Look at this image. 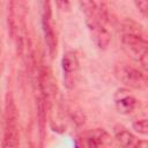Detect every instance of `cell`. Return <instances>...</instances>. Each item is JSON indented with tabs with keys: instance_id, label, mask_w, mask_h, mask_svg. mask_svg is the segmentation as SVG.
<instances>
[{
	"instance_id": "cell-1",
	"label": "cell",
	"mask_w": 148,
	"mask_h": 148,
	"mask_svg": "<svg viewBox=\"0 0 148 148\" xmlns=\"http://www.w3.org/2000/svg\"><path fill=\"white\" fill-rule=\"evenodd\" d=\"M80 5L87 16L86 21L91 39L99 49H106L110 44L111 35L104 27V22L108 20L105 3L99 1H81Z\"/></svg>"
},
{
	"instance_id": "cell-2",
	"label": "cell",
	"mask_w": 148,
	"mask_h": 148,
	"mask_svg": "<svg viewBox=\"0 0 148 148\" xmlns=\"http://www.w3.org/2000/svg\"><path fill=\"white\" fill-rule=\"evenodd\" d=\"M121 29V42L124 47L140 64L146 73L148 68V44L143 38L141 25L132 20H125Z\"/></svg>"
},
{
	"instance_id": "cell-3",
	"label": "cell",
	"mask_w": 148,
	"mask_h": 148,
	"mask_svg": "<svg viewBox=\"0 0 148 148\" xmlns=\"http://www.w3.org/2000/svg\"><path fill=\"white\" fill-rule=\"evenodd\" d=\"M114 73L117 79L128 88L142 89L147 86V75L145 72L139 71L135 67L128 65H117L114 68Z\"/></svg>"
},
{
	"instance_id": "cell-4",
	"label": "cell",
	"mask_w": 148,
	"mask_h": 148,
	"mask_svg": "<svg viewBox=\"0 0 148 148\" xmlns=\"http://www.w3.org/2000/svg\"><path fill=\"white\" fill-rule=\"evenodd\" d=\"M61 66L64 72V84L67 88H74L80 72V65L77 57L74 52H66L61 59Z\"/></svg>"
},
{
	"instance_id": "cell-5",
	"label": "cell",
	"mask_w": 148,
	"mask_h": 148,
	"mask_svg": "<svg viewBox=\"0 0 148 148\" xmlns=\"http://www.w3.org/2000/svg\"><path fill=\"white\" fill-rule=\"evenodd\" d=\"M43 10H42V24H43V31L45 36V42L49 47L50 54H53L57 49V37L54 31V22L52 18V12L50 8V2L43 3Z\"/></svg>"
},
{
	"instance_id": "cell-6",
	"label": "cell",
	"mask_w": 148,
	"mask_h": 148,
	"mask_svg": "<svg viewBox=\"0 0 148 148\" xmlns=\"http://www.w3.org/2000/svg\"><path fill=\"white\" fill-rule=\"evenodd\" d=\"M114 105L119 113L130 114L138 106V101L130 92L128 89L121 88V89H118L114 94Z\"/></svg>"
},
{
	"instance_id": "cell-7",
	"label": "cell",
	"mask_w": 148,
	"mask_h": 148,
	"mask_svg": "<svg viewBox=\"0 0 148 148\" xmlns=\"http://www.w3.org/2000/svg\"><path fill=\"white\" fill-rule=\"evenodd\" d=\"M114 135L118 143L123 148H134L138 143L136 138L121 125H117L114 127Z\"/></svg>"
},
{
	"instance_id": "cell-8",
	"label": "cell",
	"mask_w": 148,
	"mask_h": 148,
	"mask_svg": "<svg viewBox=\"0 0 148 148\" xmlns=\"http://www.w3.org/2000/svg\"><path fill=\"white\" fill-rule=\"evenodd\" d=\"M133 128L139 134H143V135L148 134V120H147V118H141V119L134 120L133 121Z\"/></svg>"
},
{
	"instance_id": "cell-9",
	"label": "cell",
	"mask_w": 148,
	"mask_h": 148,
	"mask_svg": "<svg viewBox=\"0 0 148 148\" xmlns=\"http://www.w3.org/2000/svg\"><path fill=\"white\" fill-rule=\"evenodd\" d=\"M135 5L138 6V8L140 9V12L143 15H147V10H148V1L147 0H139L135 1Z\"/></svg>"
},
{
	"instance_id": "cell-10",
	"label": "cell",
	"mask_w": 148,
	"mask_h": 148,
	"mask_svg": "<svg viewBox=\"0 0 148 148\" xmlns=\"http://www.w3.org/2000/svg\"><path fill=\"white\" fill-rule=\"evenodd\" d=\"M134 148H148V142L146 140H141V141H138V143L135 145Z\"/></svg>"
},
{
	"instance_id": "cell-11",
	"label": "cell",
	"mask_w": 148,
	"mask_h": 148,
	"mask_svg": "<svg viewBox=\"0 0 148 148\" xmlns=\"http://www.w3.org/2000/svg\"><path fill=\"white\" fill-rule=\"evenodd\" d=\"M76 148H79V147H76Z\"/></svg>"
}]
</instances>
